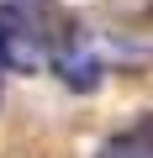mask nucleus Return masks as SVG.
<instances>
[{"label": "nucleus", "mask_w": 153, "mask_h": 158, "mask_svg": "<svg viewBox=\"0 0 153 158\" xmlns=\"http://www.w3.org/2000/svg\"><path fill=\"white\" fill-rule=\"evenodd\" d=\"M53 48V32L37 21L32 0H0V69H37Z\"/></svg>", "instance_id": "1"}, {"label": "nucleus", "mask_w": 153, "mask_h": 158, "mask_svg": "<svg viewBox=\"0 0 153 158\" xmlns=\"http://www.w3.org/2000/svg\"><path fill=\"white\" fill-rule=\"evenodd\" d=\"M48 63L58 69V79L69 90H95L100 85V58H95L85 27H58L53 32V48H48Z\"/></svg>", "instance_id": "2"}, {"label": "nucleus", "mask_w": 153, "mask_h": 158, "mask_svg": "<svg viewBox=\"0 0 153 158\" xmlns=\"http://www.w3.org/2000/svg\"><path fill=\"white\" fill-rule=\"evenodd\" d=\"M95 158H153V111L137 116L132 127L111 132V137L95 148Z\"/></svg>", "instance_id": "3"}]
</instances>
